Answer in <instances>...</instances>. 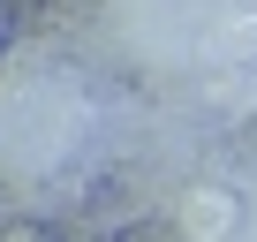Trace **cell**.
Here are the masks:
<instances>
[{"label": "cell", "mask_w": 257, "mask_h": 242, "mask_svg": "<svg viewBox=\"0 0 257 242\" xmlns=\"http://www.w3.org/2000/svg\"><path fill=\"white\" fill-rule=\"evenodd\" d=\"M227 219H234V197H227V189H197V197L182 204V227H189L197 242H212V234H227Z\"/></svg>", "instance_id": "6da1fadb"}, {"label": "cell", "mask_w": 257, "mask_h": 242, "mask_svg": "<svg viewBox=\"0 0 257 242\" xmlns=\"http://www.w3.org/2000/svg\"><path fill=\"white\" fill-rule=\"evenodd\" d=\"M0 242H38V234H31V227H16V234H0Z\"/></svg>", "instance_id": "7a4b0ae2"}]
</instances>
